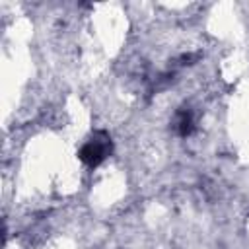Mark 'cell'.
Returning a JSON list of instances; mask_svg holds the SVG:
<instances>
[{"label":"cell","mask_w":249,"mask_h":249,"mask_svg":"<svg viewBox=\"0 0 249 249\" xmlns=\"http://www.w3.org/2000/svg\"><path fill=\"white\" fill-rule=\"evenodd\" d=\"M175 128H177V132L181 136H187V134L193 132V115H191V111L183 109V111L177 113V117H175Z\"/></svg>","instance_id":"2"},{"label":"cell","mask_w":249,"mask_h":249,"mask_svg":"<svg viewBox=\"0 0 249 249\" xmlns=\"http://www.w3.org/2000/svg\"><path fill=\"white\" fill-rule=\"evenodd\" d=\"M113 152V142H111V136L105 132V130H95L88 136V140L82 144L80 152H78V158L89 165V167H95L99 165L109 154Z\"/></svg>","instance_id":"1"}]
</instances>
